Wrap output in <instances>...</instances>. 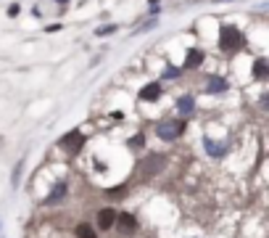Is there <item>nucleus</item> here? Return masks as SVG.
Instances as JSON below:
<instances>
[{"label":"nucleus","instance_id":"aec40b11","mask_svg":"<svg viewBox=\"0 0 269 238\" xmlns=\"http://www.w3.org/2000/svg\"><path fill=\"white\" fill-rule=\"evenodd\" d=\"M153 26H156V22L151 19V22H145V24H140V30H143V32H148V30H153Z\"/></svg>","mask_w":269,"mask_h":238},{"label":"nucleus","instance_id":"dca6fc26","mask_svg":"<svg viewBox=\"0 0 269 238\" xmlns=\"http://www.w3.org/2000/svg\"><path fill=\"white\" fill-rule=\"evenodd\" d=\"M180 74H182V69L172 66V64H166V72H164V77H166V80H177Z\"/></svg>","mask_w":269,"mask_h":238},{"label":"nucleus","instance_id":"7ed1b4c3","mask_svg":"<svg viewBox=\"0 0 269 238\" xmlns=\"http://www.w3.org/2000/svg\"><path fill=\"white\" fill-rule=\"evenodd\" d=\"M58 146H61V148L69 154V156H77V154H79V148L85 146V135H82L79 130H71V132H66V135H63Z\"/></svg>","mask_w":269,"mask_h":238},{"label":"nucleus","instance_id":"ddd939ff","mask_svg":"<svg viewBox=\"0 0 269 238\" xmlns=\"http://www.w3.org/2000/svg\"><path fill=\"white\" fill-rule=\"evenodd\" d=\"M63 196H66V182H58V186L50 190L48 204H58V201H63Z\"/></svg>","mask_w":269,"mask_h":238},{"label":"nucleus","instance_id":"4be33fe9","mask_svg":"<svg viewBox=\"0 0 269 238\" xmlns=\"http://www.w3.org/2000/svg\"><path fill=\"white\" fill-rule=\"evenodd\" d=\"M58 3H66V0H58Z\"/></svg>","mask_w":269,"mask_h":238},{"label":"nucleus","instance_id":"6ab92c4d","mask_svg":"<svg viewBox=\"0 0 269 238\" xmlns=\"http://www.w3.org/2000/svg\"><path fill=\"white\" fill-rule=\"evenodd\" d=\"M18 11H21V8H18V3L8 6V16H18Z\"/></svg>","mask_w":269,"mask_h":238},{"label":"nucleus","instance_id":"9d476101","mask_svg":"<svg viewBox=\"0 0 269 238\" xmlns=\"http://www.w3.org/2000/svg\"><path fill=\"white\" fill-rule=\"evenodd\" d=\"M203 58H206V53L198 50V48H193V50L188 53V58H185V66H182V69H198L201 64H203Z\"/></svg>","mask_w":269,"mask_h":238},{"label":"nucleus","instance_id":"2eb2a0df","mask_svg":"<svg viewBox=\"0 0 269 238\" xmlns=\"http://www.w3.org/2000/svg\"><path fill=\"white\" fill-rule=\"evenodd\" d=\"M116 30H119L116 24H106V26H98V30H95V34H98V38H108V34H114Z\"/></svg>","mask_w":269,"mask_h":238},{"label":"nucleus","instance_id":"6e6552de","mask_svg":"<svg viewBox=\"0 0 269 238\" xmlns=\"http://www.w3.org/2000/svg\"><path fill=\"white\" fill-rule=\"evenodd\" d=\"M177 112H180L182 116H190L193 112H196V98H193L190 93H185V96L177 100Z\"/></svg>","mask_w":269,"mask_h":238},{"label":"nucleus","instance_id":"1a4fd4ad","mask_svg":"<svg viewBox=\"0 0 269 238\" xmlns=\"http://www.w3.org/2000/svg\"><path fill=\"white\" fill-rule=\"evenodd\" d=\"M114 222H116V212H114V209H100V212H98V228H100V230H108Z\"/></svg>","mask_w":269,"mask_h":238},{"label":"nucleus","instance_id":"a211bd4d","mask_svg":"<svg viewBox=\"0 0 269 238\" xmlns=\"http://www.w3.org/2000/svg\"><path fill=\"white\" fill-rule=\"evenodd\" d=\"M21 167H24V162H18V164H16V170H13V178H11L13 186H18V175H21Z\"/></svg>","mask_w":269,"mask_h":238},{"label":"nucleus","instance_id":"f3484780","mask_svg":"<svg viewBox=\"0 0 269 238\" xmlns=\"http://www.w3.org/2000/svg\"><path fill=\"white\" fill-rule=\"evenodd\" d=\"M140 146H145V138H143V135H137V138L129 140V148H140Z\"/></svg>","mask_w":269,"mask_h":238},{"label":"nucleus","instance_id":"412c9836","mask_svg":"<svg viewBox=\"0 0 269 238\" xmlns=\"http://www.w3.org/2000/svg\"><path fill=\"white\" fill-rule=\"evenodd\" d=\"M148 3H151V6H159V0H148Z\"/></svg>","mask_w":269,"mask_h":238},{"label":"nucleus","instance_id":"f257e3e1","mask_svg":"<svg viewBox=\"0 0 269 238\" xmlns=\"http://www.w3.org/2000/svg\"><path fill=\"white\" fill-rule=\"evenodd\" d=\"M243 42H246V38H243V32H240L238 26L225 24V26L219 30V50H225V53H238L240 48H243Z\"/></svg>","mask_w":269,"mask_h":238},{"label":"nucleus","instance_id":"20e7f679","mask_svg":"<svg viewBox=\"0 0 269 238\" xmlns=\"http://www.w3.org/2000/svg\"><path fill=\"white\" fill-rule=\"evenodd\" d=\"M164 164H166V156H164V154H151V156H145V159H143V164H140L143 178H153V175H159V172L164 170Z\"/></svg>","mask_w":269,"mask_h":238},{"label":"nucleus","instance_id":"39448f33","mask_svg":"<svg viewBox=\"0 0 269 238\" xmlns=\"http://www.w3.org/2000/svg\"><path fill=\"white\" fill-rule=\"evenodd\" d=\"M227 80L225 77H219V74H209L206 77V93H214V96H219V93H227Z\"/></svg>","mask_w":269,"mask_h":238},{"label":"nucleus","instance_id":"0eeeda50","mask_svg":"<svg viewBox=\"0 0 269 238\" xmlns=\"http://www.w3.org/2000/svg\"><path fill=\"white\" fill-rule=\"evenodd\" d=\"M161 93H164V88L159 85V82H151V85H145V88L140 90V98L151 104V100H159V98H161Z\"/></svg>","mask_w":269,"mask_h":238},{"label":"nucleus","instance_id":"4468645a","mask_svg":"<svg viewBox=\"0 0 269 238\" xmlns=\"http://www.w3.org/2000/svg\"><path fill=\"white\" fill-rule=\"evenodd\" d=\"M77 238H98V233H95V228H92V225L82 222V225H77Z\"/></svg>","mask_w":269,"mask_h":238},{"label":"nucleus","instance_id":"9b49d317","mask_svg":"<svg viewBox=\"0 0 269 238\" xmlns=\"http://www.w3.org/2000/svg\"><path fill=\"white\" fill-rule=\"evenodd\" d=\"M267 74H269V61L262 56V58L254 61V77L256 80H267Z\"/></svg>","mask_w":269,"mask_h":238},{"label":"nucleus","instance_id":"f03ea898","mask_svg":"<svg viewBox=\"0 0 269 238\" xmlns=\"http://www.w3.org/2000/svg\"><path fill=\"white\" fill-rule=\"evenodd\" d=\"M185 132V119H164V122L156 124V135L161 140H174Z\"/></svg>","mask_w":269,"mask_h":238},{"label":"nucleus","instance_id":"423d86ee","mask_svg":"<svg viewBox=\"0 0 269 238\" xmlns=\"http://www.w3.org/2000/svg\"><path fill=\"white\" fill-rule=\"evenodd\" d=\"M203 148H206V154L211 159H222L227 154V143H217V140H211V138L203 135Z\"/></svg>","mask_w":269,"mask_h":238},{"label":"nucleus","instance_id":"f8f14e48","mask_svg":"<svg viewBox=\"0 0 269 238\" xmlns=\"http://www.w3.org/2000/svg\"><path fill=\"white\" fill-rule=\"evenodd\" d=\"M116 222H119V228H122L124 233H132L135 228H137V222H135L132 214H116Z\"/></svg>","mask_w":269,"mask_h":238}]
</instances>
